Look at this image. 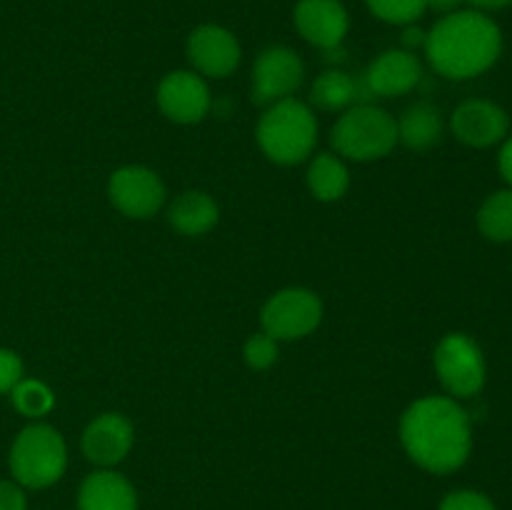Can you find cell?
<instances>
[{
	"mask_svg": "<svg viewBox=\"0 0 512 510\" xmlns=\"http://www.w3.org/2000/svg\"><path fill=\"white\" fill-rule=\"evenodd\" d=\"M403 448L423 470L448 475L463 468L473 450V425L463 405L448 395H428L400 418Z\"/></svg>",
	"mask_w": 512,
	"mask_h": 510,
	"instance_id": "cell-1",
	"label": "cell"
},
{
	"mask_svg": "<svg viewBox=\"0 0 512 510\" xmlns=\"http://www.w3.org/2000/svg\"><path fill=\"white\" fill-rule=\"evenodd\" d=\"M503 50L498 23L483 10H455L443 15L425 38V55L435 73L468 80L493 68Z\"/></svg>",
	"mask_w": 512,
	"mask_h": 510,
	"instance_id": "cell-2",
	"label": "cell"
},
{
	"mask_svg": "<svg viewBox=\"0 0 512 510\" xmlns=\"http://www.w3.org/2000/svg\"><path fill=\"white\" fill-rule=\"evenodd\" d=\"M260 150L278 165H298L318 143V120L305 103L285 98L273 103L258 123Z\"/></svg>",
	"mask_w": 512,
	"mask_h": 510,
	"instance_id": "cell-3",
	"label": "cell"
},
{
	"mask_svg": "<svg viewBox=\"0 0 512 510\" xmlns=\"http://www.w3.org/2000/svg\"><path fill=\"white\" fill-rule=\"evenodd\" d=\"M68 465L65 440L53 425L33 423L23 428L10 448V473L23 488H48L58 483Z\"/></svg>",
	"mask_w": 512,
	"mask_h": 510,
	"instance_id": "cell-4",
	"label": "cell"
},
{
	"mask_svg": "<svg viewBox=\"0 0 512 510\" xmlns=\"http://www.w3.org/2000/svg\"><path fill=\"white\" fill-rule=\"evenodd\" d=\"M330 143L343 158L378 160L398 145V123L378 105H353L330 130Z\"/></svg>",
	"mask_w": 512,
	"mask_h": 510,
	"instance_id": "cell-5",
	"label": "cell"
},
{
	"mask_svg": "<svg viewBox=\"0 0 512 510\" xmlns=\"http://www.w3.org/2000/svg\"><path fill=\"white\" fill-rule=\"evenodd\" d=\"M435 373L453 398H475L488 378V365L470 335L448 333L435 348Z\"/></svg>",
	"mask_w": 512,
	"mask_h": 510,
	"instance_id": "cell-6",
	"label": "cell"
},
{
	"mask_svg": "<svg viewBox=\"0 0 512 510\" xmlns=\"http://www.w3.org/2000/svg\"><path fill=\"white\" fill-rule=\"evenodd\" d=\"M323 320V303L308 288H285L263 305V333L275 340H298L313 333Z\"/></svg>",
	"mask_w": 512,
	"mask_h": 510,
	"instance_id": "cell-7",
	"label": "cell"
},
{
	"mask_svg": "<svg viewBox=\"0 0 512 510\" xmlns=\"http://www.w3.org/2000/svg\"><path fill=\"white\" fill-rule=\"evenodd\" d=\"M305 65L288 45H270L253 65V100L258 105H273L290 98L303 85Z\"/></svg>",
	"mask_w": 512,
	"mask_h": 510,
	"instance_id": "cell-8",
	"label": "cell"
},
{
	"mask_svg": "<svg viewBox=\"0 0 512 510\" xmlns=\"http://www.w3.org/2000/svg\"><path fill=\"white\" fill-rule=\"evenodd\" d=\"M110 203L123 215L145 220L158 213L165 203V185L155 170L145 165H125L108 180Z\"/></svg>",
	"mask_w": 512,
	"mask_h": 510,
	"instance_id": "cell-9",
	"label": "cell"
},
{
	"mask_svg": "<svg viewBox=\"0 0 512 510\" xmlns=\"http://www.w3.org/2000/svg\"><path fill=\"white\" fill-rule=\"evenodd\" d=\"M450 128L460 143L470 148H490L508 138L510 118L493 100L473 98L455 108Z\"/></svg>",
	"mask_w": 512,
	"mask_h": 510,
	"instance_id": "cell-10",
	"label": "cell"
},
{
	"mask_svg": "<svg viewBox=\"0 0 512 510\" xmlns=\"http://www.w3.org/2000/svg\"><path fill=\"white\" fill-rule=\"evenodd\" d=\"M210 90L200 75L190 70H173L158 85V105L173 123H200L210 110Z\"/></svg>",
	"mask_w": 512,
	"mask_h": 510,
	"instance_id": "cell-11",
	"label": "cell"
},
{
	"mask_svg": "<svg viewBox=\"0 0 512 510\" xmlns=\"http://www.w3.org/2000/svg\"><path fill=\"white\" fill-rule=\"evenodd\" d=\"M188 60L198 73L228 78L240 65V43L223 25L205 23L188 38Z\"/></svg>",
	"mask_w": 512,
	"mask_h": 510,
	"instance_id": "cell-12",
	"label": "cell"
},
{
	"mask_svg": "<svg viewBox=\"0 0 512 510\" xmlns=\"http://www.w3.org/2000/svg\"><path fill=\"white\" fill-rule=\"evenodd\" d=\"M293 20L298 33L323 50L338 48L350 28L348 10L340 0H298Z\"/></svg>",
	"mask_w": 512,
	"mask_h": 510,
	"instance_id": "cell-13",
	"label": "cell"
},
{
	"mask_svg": "<svg viewBox=\"0 0 512 510\" xmlns=\"http://www.w3.org/2000/svg\"><path fill=\"white\" fill-rule=\"evenodd\" d=\"M135 440L133 423L120 413H103L85 428L83 453L100 468H113L130 453Z\"/></svg>",
	"mask_w": 512,
	"mask_h": 510,
	"instance_id": "cell-14",
	"label": "cell"
},
{
	"mask_svg": "<svg viewBox=\"0 0 512 510\" xmlns=\"http://www.w3.org/2000/svg\"><path fill=\"white\" fill-rule=\"evenodd\" d=\"M365 78H368L375 98H395V95L410 93L420 83L423 65H420L418 55L410 50H385L365 70Z\"/></svg>",
	"mask_w": 512,
	"mask_h": 510,
	"instance_id": "cell-15",
	"label": "cell"
},
{
	"mask_svg": "<svg viewBox=\"0 0 512 510\" xmlns=\"http://www.w3.org/2000/svg\"><path fill=\"white\" fill-rule=\"evenodd\" d=\"M78 510H138V495L125 475L103 468L80 485Z\"/></svg>",
	"mask_w": 512,
	"mask_h": 510,
	"instance_id": "cell-16",
	"label": "cell"
},
{
	"mask_svg": "<svg viewBox=\"0 0 512 510\" xmlns=\"http://www.w3.org/2000/svg\"><path fill=\"white\" fill-rule=\"evenodd\" d=\"M218 218V203L203 190H188L178 195L168 210L170 225L183 235H205L215 228Z\"/></svg>",
	"mask_w": 512,
	"mask_h": 510,
	"instance_id": "cell-17",
	"label": "cell"
},
{
	"mask_svg": "<svg viewBox=\"0 0 512 510\" xmlns=\"http://www.w3.org/2000/svg\"><path fill=\"white\" fill-rule=\"evenodd\" d=\"M395 123H398V143L410 150H428L443 138V115L433 103L410 105Z\"/></svg>",
	"mask_w": 512,
	"mask_h": 510,
	"instance_id": "cell-18",
	"label": "cell"
},
{
	"mask_svg": "<svg viewBox=\"0 0 512 510\" xmlns=\"http://www.w3.org/2000/svg\"><path fill=\"white\" fill-rule=\"evenodd\" d=\"M308 188L323 203H335V200L343 198L350 188V173L343 165V160L330 153L318 155L310 163Z\"/></svg>",
	"mask_w": 512,
	"mask_h": 510,
	"instance_id": "cell-19",
	"label": "cell"
},
{
	"mask_svg": "<svg viewBox=\"0 0 512 510\" xmlns=\"http://www.w3.org/2000/svg\"><path fill=\"white\" fill-rule=\"evenodd\" d=\"M310 103L320 110H343L355 105V78L345 70L330 68L318 75L310 90Z\"/></svg>",
	"mask_w": 512,
	"mask_h": 510,
	"instance_id": "cell-20",
	"label": "cell"
},
{
	"mask_svg": "<svg viewBox=\"0 0 512 510\" xmlns=\"http://www.w3.org/2000/svg\"><path fill=\"white\" fill-rule=\"evenodd\" d=\"M478 228L493 243H512V188L485 198L478 210Z\"/></svg>",
	"mask_w": 512,
	"mask_h": 510,
	"instance_id": "cell-21",
	"label": "cell"
},
{
	"mask_svg": "<svg viewBox=\"0 0 512 510\" xmlns=\"http://www.w3.org/2000/svg\"><path fill=\"white\" fill-rule=\"evenodd\" d=\"M13 405L18 413H23L25 418H40V415H48L53 410L55 398H53V390L48 388L45 383L33 378H23L13 390Z\"/></svg>",
	"mask_w": 512,
	"mask_h": 510,
	"instance_id": "cell-22",
	"label": "cell"
},
{
	"mask_svg": "<svg viewBox=\"0 0 512 510\" xmlns=\"http://www.w3.org/2000/svg\"><path fill=\"white\" fill-rule=\"evenodd\" d=\"M375 18L393 25H413L428 10V0H365Z\"/></svg>",
	"mask_w": 512,
	"mask_h": 510,
	"instance_id": "cell-23",
	"label": "cell"
},
{
	"mask_svg": "<svg viewBox=\"0 0 512 510\" xmlns=\"http://www.w3.org/2000/svg\"><path fill=\"white\" fill-rule=\"evenodd\" d=\"M245 363L253 370H268L278 360V340L270 338L268 333L250 335L243 348Z\"/></svg>",
	"mask_w": 512,
	"mask_h": 510,
	"instance_id": "cell-24",
	"label": "cell"
},
{
	"mask_svg": "<svg viewBox=\"0 0 512 510\" xmlns=\"http://www.w3.org/2000/svg\"><path fill=\"white\" fill-rule=\"evenodd\" d=\"M438 510H498L493 500L480 490H453L440 500Z\"/></svg>",
	"mask_w": 512,
	"mask_h": 510,
	"instance_id": "cell-25",
	"label": "cell"
},
{
	"mask_svg": "<svg viewBox=\"0 0 512 510\" xmlns=\"http://www.w3.org/2000/svg\"><path fill=\"white\" fill-rule=\"evenodd\" d=\"M23 380V360L18 353L0 348V393H10Z\"/></svg>",
	"mask_w": 512,
	"mask_h": 510,
	"instance_id": "cell-26",
	"label": "cell"
},
{
	"mask_svg": "<svg viewBox=\"0 0 512 510\" xmlns=\"http://www.w3.org/2000/svg\"><path fill=\"white\" fill-rule=\"evenodd\" d=\"M28 500H25L23 485L15 480H0V510H25Z\"/></svg>",
	"mask_w": 512,
	"mask_h": 510,
	"instance_id": "cell-27",
	"label": "cell"
},
{
	"mask_svg": "<svg viewBox=\"0 0 512 510\" xmlns=\"http://www.w3.org/2000/svg\"><path fill=\"white\" fill-rule=\"evenodd\" d=\"M498 168L505 183L512 188V135H508V138L503 140V148H500V155H498Z\"/></svg>",
	"mask_w": 512,
	"mask_h": 510,
	"instance_id": "cell-28",
	"label": "cell"
},
{
	"mask_svg": "<svg viewBox=\"0 0 512 510\" xmlns=\"http://www.w3.org/2000/svg\"><path fill=\"white\" fill-rule=\"evenodd\" d=\"M425 38H428V33H425V30H420L415 23L405 25V33H403L405 50H410V53H413V48H420V45L425 48Z\"/></svg>",
	"mask_w": 512,
	"mask_h": 510,
	"instance_id": "cell-29",
	"label": "cell"
},
{
	"mask_svg": "<svg viewBox=\"0 0 512 510\" xmlns=\"http://www.w3.org/2000/svg\"><path fill=\"white\" fill-rule=\"evenodd\" d=\"M463 3L465 0H428V8L435 10V13L450 15L455 13V10H460V5Z\"/></svg>",
	"mask_w": 512,
	"mask_h": 510,
	"instance_id": "cell-30",
	"label": "cell"
},
{
	"mask_svg": "<svg viewBox=\"0 0 512 510\" xmlns=\"http://www.w3.org/2000/svg\"><path fill=\"white\" fill-rule=\"evenodd\" d=\"M465 3L473 5L475 10H483V13H488V10H500V8H508L512 0H465Z\"/></svg>",
	"mask_w": 512,
	"mask_h": 510,
	"instance_id": "cell-31",
	"label": "cell"
}]
</instances>
